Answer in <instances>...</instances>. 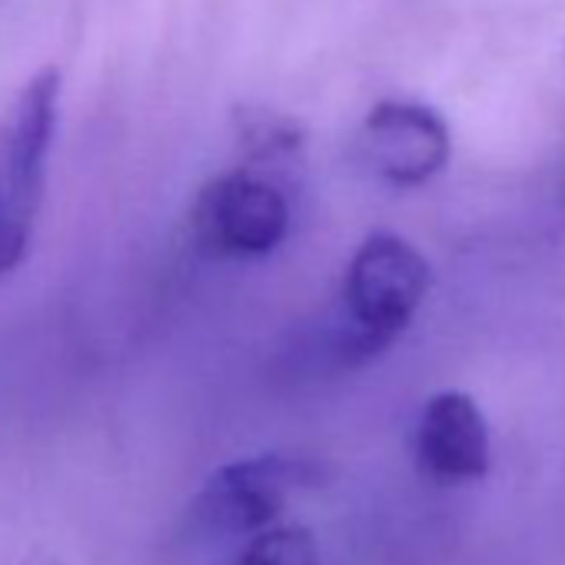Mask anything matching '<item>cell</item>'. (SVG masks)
I'll list each match as a JSON object with an SVG mask.
<instances>
[{
  "label": "cell",
  "instance_id": "obj_1",
  "mask_svg": "<svg viewBox=\"0 0 565 565\" xmlns=\"http://www.w3.org/2000/svg\"><path fill=\"white\" fill-rule=\"evenodd\" d=\"M429 282V263L406 236L370 233L343 276V303L327 347L333 363L353 370L383 356L416 320Z\"/></svg>",
  "mask_w": 565,
  "mask_h": 565
},
{
  "label": "cell",
  "instance_id": "obj_2",
  "mask_svg": "<svg viewBox=\"0 0 565 565\" xmlns=\"http://www.w3.org/2000/svg\"><path fill=\"white\" fill-rule=\"evenodd\" d=\"M61 120V71L34 74L0 114V276L21 266L47 190V160Z\"/></svg>",
  "mask_w": 565,
  "mask_h": 565
},
{
  "label": "cell",
  "instance_id": "obj_3",
  "mask_svg": "<svg viewBox=\"0 0 565 565\" xmlns=\"http://www.w3.org/2000/svg\"><path fill=\"white\" fill-rule=\"evenodd\" d=\"M327 482V466L310 456L263 452L236 459L206 476L190 502V525L203 535H256L279 525L294 492Z\"/></svg>",
  "mask_w": 565,
  "mask_h": 565
},
{
  "label": "cell",
  "instance_id": "obj_4",
  "mask_svg": "<svg viewBox=\"0 0 565 565\" xmlns=\"http://www.w3.org/2000/svg\"><path fill=\"white\" fill-rule=\"evenodd\" d=\"M294 210L279 180L236 167L203 183L190 210L196 249L216 259L269 256L290 233Z\"/></svg>",
  "mask_w": 565,
  "mask_h": 565
},
{
  "label": "cell",
  "instance_id": "obj_5",
  "mask_svg": "<svg viewBox=\"0 0 565 565\" xmlns=\"http://www.w3.org/2000/svg\"><path fill=\"white\" fill-rule=\"evenodd\" d=\"M363 150L373 170L393 186H423L449 163L446 120L416 100H383L363 124Z\"/></svg>",
  "mask_w": 565,
  "mask_h": 565
},
{
  "label": "cell",
  "instance_id": "obj_6",
  "mask_svg": "<svg viewBox=\"0 0 565 565\" xmlns=\"http://www.w3.org/2000/svg\"><path fill=\"white\" fill-rule=\"evenodd\" d=\"M416 462L439 486L479 482L492 462L489 423L462 390L433 393L416 419Z\"/></svg>",
  "mask_w": 565,
  "mask_h": 565
},
{
  "label": "cell",
  "instance_id": "obj_7",
  "mask_svg": "<svg viewBox=\"0 0 565 565\" xmlns=\"http://www.w3.org/2000/svg\"><path fill=\"white\" fill-rule=\"evenodd\" d=\"M233 127H236L239 150L246 157V170H256V173L287 170V167H297L303 160L307 134L287 114H276L266 107H239Z\"/></svg>",
  "mask_w": 565,
  "mask_h": 565
},
{
  "label": "cell",
  "instance_id": "obj_8",
  "mask_svg": "<svg viewBox=\"0 0 565 565\" xmlns=\"http://www.w3.org/2000/svg\"><path fill=\"white\" fill-rule=\"evenodd\" d=\"M233 565H320V548L307 525H269L246 539Z\"/></svg>",
  "mask_w": 565,
  "mask_h": 565
}]
</instances>
